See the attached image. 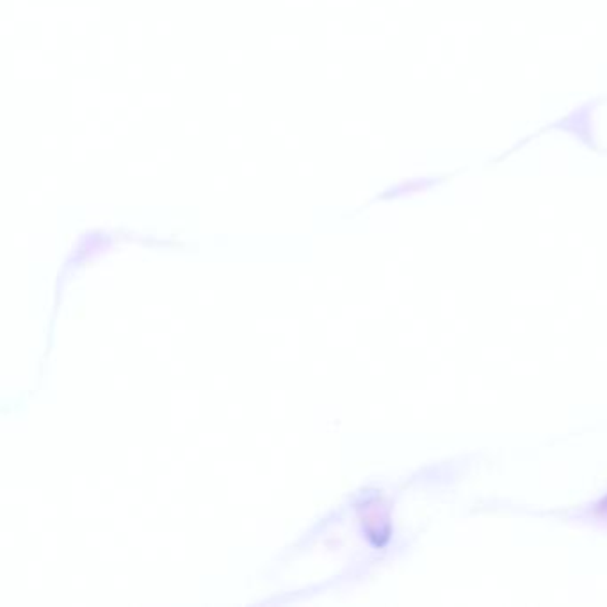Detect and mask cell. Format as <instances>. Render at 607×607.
I'll return each mask as SVG.
<instances>
[{"label": "cell", "mask_w": 607, "mask_h": 607, "mask_svg": "<svg viewBox=\"0 0 607 607\" xmlns=\"http://www.w3.org/2000/svg\"><path fill=\"white\" fill-rule=\"evenodd\" d=\"M593 513H595V516H599V518H607V495L603 499H600L599 504L593 509Z\"/></svg>", "instance_id": "1"}]
</instances>
